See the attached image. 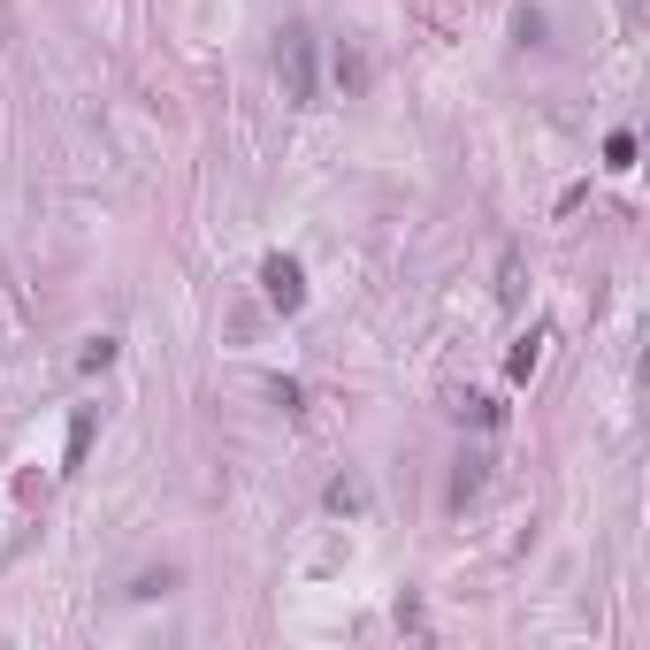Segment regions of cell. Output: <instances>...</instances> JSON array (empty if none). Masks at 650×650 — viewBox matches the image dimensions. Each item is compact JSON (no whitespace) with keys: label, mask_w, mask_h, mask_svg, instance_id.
<instances>
[{"label":"cell","mask_w":650,"mask_h":650,"mask_svg":"<svg viewBox=\"0 0 650 650\" xmlns=\"http://www.w3.org/2000/svg\"><path fill=\"white\" fill-rule=\"evenodd\" d=\"M260 291H268L283 314H299V306H306V276H299V260H283V253H276L268 268H260Z\"/></svg>","instance_id":"obj_2"},{"label":"cell","mask_w":650,"mask_h":650,"mask_svg":"<svg viewBox=\"0 0 650 650\" xmlns=\"http://www.w3.org/2000/svg\"><path fill=\"white\" fill-rule=\"evenodd\" d=\"M536 360H543V329H528V337H520V345H513V375H520V383L536 375Z\"/></svg>","instance_id":"obj_3"},{"label":"cell","mask_w":650,"mask_h":650,"mask_svg":"<svg viewBox=\"0 0 650 650\" xmlns=\"http://www.w3.org/2000/svg\"><path fill=\"white\" fill-rule=\"evenodd\" d=\"M276 69H283V92H291L299 108H314V31H283Z\"/></svg>","instance_id":"obj_1"}]
</instances>
